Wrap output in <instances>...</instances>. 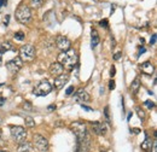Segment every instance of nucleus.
Listing matches in <instances>:
<instances>
[{"mask_svg":"<svg viewBox=\"0 0 157 152\" xmlns=\"http://www.w3.org/2000/svg\"><path fill=\"white\" fill-rule=\"evenodd\" d=\"M78 62V57L75 49H68V51H64L58 56V63L65 69L68 70H73L75 68V65L77 64Z\"/></svg>","mask_w":157,"mask_h":152,"instance_id":"1","label":"nucleus"},{"mask_svg":"<svg viewBox=\"0 0 157 152\" xmlns=\"http://www.w3.org/2000/svg\"><path fill=\"white\" fill-rule=\"evenodd\" d=\"M70 129L73 130V133L75 134L76 136V140L77 141H81V140H85L86 138L89 136L88 132H87V128H86V124L84 122H73L70 124Z\"/></svg>","mask_w":157,"mask_h":152,"instance_id":"2","label":"nucleus"},{"mask_svg":"<svg viewBox=\"0 0 157 152\" xmlns=\"http://www.w3.org/2000/svg\"><path fill=\"white\" fill-rule=\"evenodd\" d=\"M15 17L16 19L22 23V24H27L30 22L32 19V10L28 7V6H25V5H22L19 6L16 12H15Z\"/></svg>","mask_w":157,"mask_h":152,"instance_id":"3","label":"nucleus"},{"mask_svg":"<svg viewBox=\"0 0 157 152\" xmlns=\"http://www.w3.org/2000/svg\"><path fill=\"white\" fill-rule=\"evenodd\" d=\"M10 130H11V136L12 139L17 143V144H22L27 139V130H25L23 127L19 125H11L10 127Z\"/></svg>","mask_w":157,"mask_h":152,"instance_id":"4","label":"nucleus"},{"mask_svg":"<svg viewBox=\"0 0 157 152\" xmlns=\"http://www.w3.org/2000/svg\"><path fill=\"white\" fill-rule=\"evenodd\" d=\"M52 91V85L47 81V80H42L39 82L33 90V93L34 95L36 97H45L50 92Z\"/></svg>","mask_w":157,"mask_h":152,"instance_id":"5","label":"nucleus"},{"mask_svg":"<svg viewBox=\"0 0 157 152\" xmlns=\"http://www.w3.org/2000/svg\"><path fill=\"white\" fill-rule=\"evenodd\" d=\"M34 57H35V49L32 45L27 44V45H23L19 48V58L22 60L30 62V60L34 59Z\"/></svg>","mask_w":157,"mask_h":152,"instance_id":"6","label":"nucleus"},{"mask_svg":"<svg viewBox=\"0 0 157 152\" xmlns=\"http://www.w3.org/2000/svg\"><path fill=\"white\" fill-rule=\"evenodd\" d=\"M33 145L39 150V151H41V152H46L48 150V140L40 135V134H36L34 135V139H33Z\"/></svg>","mask_w":157,"mask_h":152,"instance_id":"7","label":"nucleus"},{"mask_svg":"<svg viewBox=\"0 0 157 152\" xmlns=\"http://www.w3.org/2000/svg\"><path fill=\"white\" fill-rule=\"evenodd\" d=\"M22 65H23V60L19 57H16L6 63V68L11 75H15L16 72H18L19 69L22 68Z\"/></svg>","mask_w":157,"mask_h":152,"instance_id":"8","label":"nucleus"},{"mask_svg":"<svg viewBox=\"0 0 157 152\" xmlns=\"http://www.w3.org/2000/svg\"><path fill=\"white\" fill-rule=\"evenodd\" d=\"M56 45L57 47L62 51V52H64V51H68L70 49V46H71V42L70 40L68 39L67 36H63V35H59L57 39H56Z\"/></svg>","mask_w":157,"mask_h":152,"instance_id":"9","label":"nucleus"},{"mask_svg":"<svg viewBox=\"0 0 157 152\" xmlns=\"http://www.w3.org/2000/svg\"><path fill=\"white\" fill-rule=\"evenodd\" d=\"M74 100L76 101V103L84 104V103H87V101L91 100V97H89V94L84 90V88H80V90L76 91V93H75V95H74Z\"/></svg>","mask_w":157,"mask_h":152,"instance_id":"10","label":"nucleus"},{"mask_svg":"<svg viewBox=\"0 0 157 152\" xmlns=\"http://www.w3.org/2000/svg\"><path fill=\"white\" fill-rule=\"evenodd\" d=\"M91 125H92V129H93V132L97 135H104V134L107 133V125L104 124V122L102 123V122L96 121V122L91 123Z\"/></svg>","mask_w":157,"mask_h":152,"instance_id":"11","label":"nucleus"},{"mask_svg":"<svg viewBox=\"0 0 157 152\" xmlns=\"http://www.w3.org/2000/svg\"><path fill=\"white\" fill-rule=\"evenodd\" d=\"M50 74L52 75V76H59V75H62L63 74V71H64V68L59 64L58 62H55V63H52V64L50 65Z\"/></svg>","mask_w":157,"mask_h":152,"instance_id":"12","label":"nucleus"},{"mask_svg":"<svg viewBox=\"0 0 157 152\" xmlns=\"http://www.w3.org/2000/svg\"><path fill=\"white\" fill-rule=\"evenodd\" d=\"M69 81V75L68 74H62L59 76H57V77L55 79V87L57 88V90H60V88L67 83Z\"/></svg>","mask_w":157,"mask_h":152,"instance_id":"13","label":"nucleus"},{"mask_svg":"<svg viewBox=\"0 0 157 152\" xmlns=\"http://www.w3.org/2000/svg\"><path fill=\"white\" fill-rule=\"evenodd\" d=\"M140 70H141L143 74H145V75H152L153 70H155V67H153V64L151 62H144L140 65Z\"/></svg>","mask_w":157,"mask_h":152,"instance_id":"14","label":"nucleus"},{"mask_svg":"<svg viewBox=\"0 0 157 152\" xmlns=\"http://www.w3.org/2000/svg\"><path fill=\"white\" fill-rule=\"evenodd\" d=\"M17 152H33V144H30L28 141H24L22 144H18Z\"/></svg>","mask_w":157,"mask_h":152,"instance_id":"15","label":"nucleus"},{"mask_svg":"<svg viewBox=\"0 0 157 152\" xmlns=\"http://www.w3.org/2000/svg\"><path fill=\"white\" fill-rule=\"evenodd\" d=\"M91 34H92V37H91V46H92V48H94L99 44V35H98V32L96 29H93V28H92Z\"/></svg>","mask_w":157,"mask_h":152,"instance_id":"16","label":"nucleus"},{"mask_svg":"<svg viewBox=\"0 0 157 152\" xmlns=\"http://www.w3.org/2000/svg\"><path fill=\"white\" fill-rule=\"evenodd\" d=\"M152 140L151 139L146 135V138H145V140H144V143H141V145H140V147H141V150L143 151H145V152H148V151H150L151 150V146H152Z\"/></svg>","mask_w":157,"mask_h":152,"instance_id":"17","label":"nucleus"},{"mask_svg":"<svg viewBox=\"0 0 157 152\" xmlns=\"http://www.w3.org/2000/svg\"><path fill=\"white\" fill-rule=\"evenodd\" d=\"M7 51H16V47L12 45L10 41H6V42H3L1 44V49H0V53L7 52Z\"/></svg>","mask_w":157,"mask_h":152,"instance_id":"18","label":"nucleus"},{"mask_svg":"<svg viewBox=\"0 0 157 152\" xmlns=\"http://www.w3.org/2000/svg\"><path fill=\"white\" fill-rule=\"evenodd\" d=\"M140 85H141L140 79H139V77H135L134 81L132 82V85H130V91H132L134 94H137L138 91H139V88H140Z\"/></svg>","mask_w":157,"mask_h":152,"instance_id":"19","label":"nucleus"},{"mask_svg":"<svg viewBox=\"0 0 157 152\" xmlns=\"http://www.w3.org/2000/svg\"><path fill=\"white\" fill-rule=\"evenodd\" d=\"M44 3H45V0H30V5L33 7H35V9L41 7Z\"/></svg>","mask_w":157,"mask_h":152,"instance_id":"20","label":"nucleus"},{"mask_svg":"<svg viewBox=\"0 0 157 152\" xmlns=\"http://www.w3.org/2000/svg\"><path fill=\"white\" fill-rule=\"evenodd\" d=\"M24 123H25V125H27V127H29V128H33V127L35 125L34 118H33V117H29V116L24 118Z\"/></svg>","mask_w":157,"mask_h":152,"instance_id":"21","label":"nucleus"},{"mask_svg":"<svg viewBox=\"0 0 157 152\" xmlns=\"http://www.w3.org/2000/svg\"><path fill=\"white\" fill-rule=\"evenodd\" d=\"M135 111H137V113H138V116H139V118H141L143 121L145 120V117H146V115H145V112H144V110H141L139 106H137L135 108Z\"/></svg>","mask_w":157,"mask_h":152,"instance_id":"22","label":"nucleus"},{"mask_svg":"<svg viewBox=\"0 0 157 152\" xmlns=\"http://www.w3.org/2000/svg\"><path fill=\"white\" fill-rule=\"evenodd\" d=\"M15 39L18 41H23L24 40V33L23 32H17L15 33Z\"/></svg>","mask_w":157,"mask_h":152,"instance_id":"23","label":"nucleus"},{"mask_svg":"<svg viewBox=\"0 0 157 152\" xmlns=\"http://www.w3.org/2000/svg\"><path fill=\"white\" fill-rule=\"evenodd\" d=\"M104 115H105V118H107L108 123H111V120H110V113H109V106H105V109H104Z\"/></svg>","mask_w":157,"mask_h":152,"instance_id":"24","label":"nucleus"},{"mask_svg":"<svg viewBox=\"0 0 157 152\" xmlns=\"http://www.w3.org/2000/svg\"><path fill=\"white\" fill-rule=\"evenodd\" d=\"M23 108L25 110H33V105H32L30 101H24V103H23Z\"/></svg>","mask_w":157,"mask_h":152,"instance_id":"25","label":"nucleus"},{"mask_svg":"<svg viewBox=\"0 0 157 152\" xmlns=\"http://www.w3.org/2000/svg\"><path fill=\"white\" fill-rule=\"evenodd\" d=\"M99 25H102V27H104V28H109V23H108V19H102V21H99Z\"/></svg>","mask_w":157,"mask_h":152,"instance_id":"26","label":"nucleus"},{"mask_svg":"<svg viewBox=\"0 0 157 152\" xmlns=\"http://www.w3.org/2000/svg\"><path fill=\"white\" fill-rule=\"evenodd\" d=\"M144 104H145V106L149 108V109H153L155 108V103H153V101H151V100H146Z\"/></svg>","mask_w":157,"mask_h":152,"instance_id":"27","label":"nucleus"},{"mask_svg":"<svg viewBox=\"0 0 157 152\" xmlns=\"http://www.w3.org/2000/svg\"><path fill=\"white\" fill-rule=\"evenodd\" d=\"M73 92H74V87H73V86H70V87H68V88H67V91H65V94H67V95H71V94H73Z\"/></svg>","mask_w":157,"mask_h":152,"instance_id":"28","label":"nucleus"},{"mask_svg":"<svg viewBox=\"0 0 157 152\" xmlns=\"http://www.w3.org/2000/svg\"><path fill=\"white\" fill-rule=\"evenodd\" d=\"M121 57H122V52H117V53H115L114 59H115V60H120V59H121Z\"/></svg>","mask_w":157,"mask_h":152,"instance_id":"29","label":"nucleus"},{"mask_svg":"<svg viewBox=\"0 0 157 152\" xmlns=\"http://www.w3.org/2000/svg\"><path fill=\"white\" fill-rule=\"evenodd\" d=\"M115 74H116V68H115V65H112L111 69H110V76H111V77H114Z\"/></svg>","mask_w":157,"mask_h":152,"instance_id":"30","label":"nucleus"},{"mask_svg":"<svg viewBox=\"0 0 157 152\" xmlns=\"http://www.w3.org/2000/svg\"><path fill=\"white\" fill-rule=\"evenodd\" d=\"M115 81L114 80H110V82H109V88H110V90H115Z\"/></svg>","mask_w":157,"mask_h":152,"instance_id":"31","label":"nucleus"},{"mask_svg":"<svg viewBox=\"0 0 157 152\" xmlns=\"http://www.w3.org/2000/svg\"><path fill=\"white\" fill-rule=\"evenodd\" d=\"M9 22H10V16H9V15H6V16L4 17V21H3V23H4L5 25H7V24H9Z\"/></svg>","mask_w":157,"mask_h":152,"instance_id":"32","label":"nucleus"},{"mask_svg":"<svg viewBox=\"0 0 157 152\" xmlns=\"http://www.w3.org/2000/svg\"><path fill=\"white\" fill-rule=\"evenodd\" d=\"M156 44V35H152V37L150 39V45H155Z\"/></svg>","mask_w":157,"mask_h":152,"instance_id":"33","label":"nucleus"},{"mask_svg":"<svg viewBox=\"0 0 157 152\" xmlns=\"http://www.w3.org/2000/svg\"><path fill=\"white\" fill-rule=\"evenodd\" d=\"M151 147H152V152H157V143L156 141L152 143V146Z\"/></svg>","mask_w":157,"mask_h":152,"instance_id":"34","label":"nucleus"},{"mask_svg":"<svg viewBox=\"0 0 157 152\" xmlns=\"http://www.w3.org/2000/svg\"><path fill=\"white\" fill-rule=\"evenodd\" d=\"M130 133H133V134H139V133H140V129L133 128V129H130Z\"/></svg>","mask_w":157,"mask_h":152,"instance_id":"35","label":"nucleus"},{"mask_svg":"<svg viewBox=\"0 0 157 152\" xmlns=\"http://www.w3.org/2000/svg\"><path fill=\"white\" fill-rule=\"evenodd\" d=\"M81 108H82L84 110H86V111H92V109L88 108V106H86V105H84V104H81Z\"/></svg>","mask_w":157,"mask_h":152,"instance_id":"36","label":"nucleus"},{"mask_svg":"<svg viewBox=\"0 0 157 152\" xmlns=\"http://www.w3.org/2000/svg\"><path fill=\"white\" fill-rule=\"evenodd\" d=\"M47 109H48L50 111H52V110H56V105H50Z\"/></svg>","mask_w":157,"mask_h":152,"instance_id":"37","label":"nucleus"},{"mask_svg":"<svg viewBox=\"0 0 157 152\" xmlns=\"http://www.w3.org/2000/svg\"><path fill=\"white\" fill-rule=\"evenodd\" d=\"M4 103H5V99L4 98H0V106H3Z\"/></svg>","mask_w":157,"mask_h":152,"instance_id":"38","label":"nucleus"},{"mask_svg":"<svg viewBox=\"0 0 157 152\" xmlns=\"http://www.w3.org/2000/svg\"><path fill=\"white\" fill-rule=\"evenodd\" d=\"M145 51H146V49H145V48H144V47H143V48H140V49H139V54L144 53V52H145Z\"/></svg>","mask_w":157,"mask_h":152,"instance_id":"39","label":"nucleus"},{"mask_svg":"<svg viewBox=\"0 0 157 152\" xmlns=\"http://www.w3.org/2000/svg\"><path fill=\"white\" fill-rule=\"evenodd\" d=\"M115 7H116V5H112V6H111V11H110V14H112V12L115 11Z\"/></svg>","mask_w":157,"mask_h":152,"instance_id":"40","label":"nucleus"},{"mask_svg":"<svg viewBox=\"0 0 157 152\" xmlns=\"http://www.w3.org/2000/svg\"><path fill=\"white\" fill-rule=\"evenodd\" d=\"M1 63H3V57H1V53H0V65H1Z\"/></svg>","mask_w":157,"mask_h":152,"instance_id":"41","label":"nucleus"},{"mask_svg":"<svg viewBox=\"0 0 157 152\" xmlns=\"http://www.w3.org/2000/svg\"><path fill=\"white\" fill-rule=\"evenodd\" d=\"M1 6H3V0H0V10H1Z\"/></svg>","mask_w":157,"mask_h":152,"instance_id":"42","label":"nucleus"},{"mask_svg":"<svg viewBox=\"0 0 157 152\" xmlns=\"http://www.w3.org/2000/svg\"><path fill=\"white\" fill-rule=\"evenodd\" d=\"M0 152H7V151H0Z\"/></svg>","mask_w":157,"mask_h":152,"instance_id":"43","label":"nucleus"},{"mask_svg":"<svg viewBox=\"0 0 157 152\" xmlns=\"http://www.w3.org/2000/svg\"><path fill=\"white\" fill-rule=\"evenodd\" d=\"M100 152H107V151H100Z\"/></svg>","mask_w":157,"mask_h":152,"instance_id":"44","label":"nucleus"}]
</instances>
